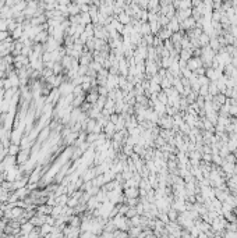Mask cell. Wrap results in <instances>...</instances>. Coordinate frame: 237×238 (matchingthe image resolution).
<instances>
[{"mask_svg": "<svg viewBox=\"0 0 237 238\" xmlns=\"http://www.w3.org/2000/svg\"><path fill=\"white\" fill-rule=\"evenodd\" d=\"M166 213H167V216H169V220H174V219L177 217L176 210H170V212H166Z\"/></svg>", "mask_w": 237, "mask_h": 238, "instance_id": "cell-2", "label": "cell"}, {"mask_svg": "<svg viewBox=\"0 0 237 238\" xmlns=\"http://www.w3.org/2000/svg\"><path fill=\"white\" fill-rule=\"evenodd\" d=\"M31 230H32V224H31V223L22 226V231H24V233H28V231H31Z\"/></svg>", "mask_w": 237, "mask_h": 238, "instance_id": "cell-3", "label": "cell"}, {"mask_svg": "<svg viewBox=\"0 0 237 238\" xmlns=\"http://www.w3.org/2000/svg\"><path fill=\"white\" fill-rule=\"evenodd\" d=\"M17 149H18V148H17L16 145H14V146H11V150H10V152H11V155H14V153H16V152H17Z\"/></svg>", "mask_w": 237, "mask_h": 238, "instance_id": "cell-4", "label": "cell"}, {"mask_svg": "<svg viewBox=\"0 0 237 238\" xmlns=\"http://www.w3.org/2000/svg\"><path fill=\"white\" fill-rule=\"evenodd\" d=\"M190 68L191 70H195V68H200V65H201V60L200 59H193V60L188 63Z\"/></svg>", "mask_w": 237, "mask_h": 238, "instance_id": "cell-1", "label": "cell"}]
</instances>
